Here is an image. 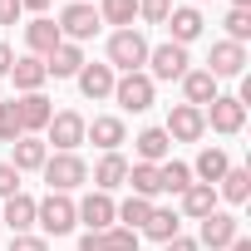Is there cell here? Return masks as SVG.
Listing matches in <instances>:
<instances>
[{"instance_id":"obj_35","label":"cell","mask_w":251,"mask_h":251,"mask_svg":"<svg viewBox=\"0 0 251 251\" xmlns=\"http://www.w3.org/2000/svg\"><path fill=\"white\" fill-rule=\"evenodd\" d=\"M222 25H226V40H231V45H246V40H251V10H226Z\"/></svg>"},{"instance_id":"obj_26","label":"cell","mask_w":251,"mask_h":251,"mask_svg":"<svg viewBox=\"0 0 251 251\" xmlns=\"http://www.w3.org/2000/svg\"><path fill=\"white\" fill-rule=\"evenodd\" d=\"M226 168H231V158H226L222 148H202V158H197V168H192V173H197L207 187H217V182L226 177Z\"/></svg>"},{"instance_id":"obj_33","label":"cell","mask_w":251,"mask_h":251,"mask_svg":"<svg viewBox=\"0 0 251 251\" xmlns=\"http://www.w3.org/2000/svg\"><path fill=\"white\" fill-rule=\"evenodd\" d=\"M148 217H153V202H148V197H128V202L118 207V222H128V231H133V226H143Z\"/></svg>"},{"instance_id":"obj_11","label":"cell","mask_w":251,"mask_h":251,"mask_svg":"<svg viewBox=\"0 0 251 251\" xmlns=\"http://www.w3.org/2000/svg\"><path fill=\"white\" fill-rule=\"evenodd\" d=\"M236 236H241V222H236L231 212H207V217H202V246L226 251Z\"/></svg>"},{"instance_id":"obj_39","label":"cell","mask_w":251,"mask_h":251,"mask_svg":"<svg viewBox=\"0 0 251 251\" xmlns=\"http://www.w3.org/2000/svg\"><path fill=\"white\" fill-rule=\"evenodd\" d=\"M25 10H20V0H0V25H15Z\"/></svg>"},{"instance_id":"obj_18","label":"cell","mask_w":251,"mask_h":251,"mask_svg":"<svg viewBox=\"0 0 251 251\" xmlns=\"http://www.w3.org/2000/svg\"><path fill=\"white\" fill-rule=\"evenodd\" d=\"M163 25L173 30V45H182V50H187V45H192V40L202 35V25H207V20L197 15V5H177V10H173V15L163 20Z\"/></svg>"},{"instance_id":"obj_7","label":"cell","mask_w":251,"mask_h":251,"mask_svg":"<svg viewBox=\"0 0 251 251\" xmlns=\"http://www.w3.org/2000/svg\"><path fill=\"white\" fill-rule=\"evenodd\" d=\"M187 64H192V59H187V50H182V45H173V40H168V45H158V50H148V79H182V74H187Z\"/></svg>"},{"instance_id":"obj_22","label":"cell","mask_w":251,"mask_h":251,"mask_svg":"<svg viewBox=\"0 0 251 251\" xmlns=\"http://www.w3.org/2000/svg\"><path fill=\"white\" fill-rule=\"evenodd\" d=\"M10 148H15V163H10L15 173H40V168H45V158H50V148H45V138H35V133H25V138H15Z\"/></svg>"},{"instance_id":"obj_43","label":"cell","mask_w":251,"mask_h":251,"mask_svg":"<svg viewBox=\"0 0 251 251\" xmlns=\"http://www.w3.org/2000/svg\"><path fill=\"white\" fill-rule=\"evenodd\" d=\"M226 251H251V241H246V236H236V241H231Z\"/></svg>"},{"instance_id":"obj_2","label":"cell","mask_w":251,"mask_h":251,"mask_svg":"<svg viewBox=\"0 0 251 251\" xmlns=\"http://www.w3.org/2000/svg\"><path fill=\"white\" fill-rule=\"evenodd\" d=\"M45 182H50V192H74V187H84L89 182V163L79 158V153H54V158H45Z\"/></svg>"},{"instance_id":"obj_25","label":"cell","mask_w":251,"mask_h":251,"mask_svg":"<svg viewBox=\"0 0 251 251\" xmlns=\"http://www.w3.org/2000/svg\"><path fill=\"white\" fill-rule=\"evenodd\" d=\"M182 94H187L192 108H207V103L217 99V79H212L207 69H187V74H182Z\"/></svg>"},{"instance_id":"obj_40","label":"cell","mask_w":251,"mask_h":251,"mask_svg":"<svg viewBox=\"0 0 251 251\" xmlns=\"http://www.w3.org/2000/svg\"><path fill=\"white\" fill-rule=\"evenodd\" d=\"M163 246H168V251H197L192 236H173V241H163Z\"/></svg>"},{"instance_id":"obj_42","label":"cell","mask_w":251,"mask_h":251,"mask_svg":"<svg viewBox=\"0 0 251 251\" xmlns=\"http://www.w3.org/2000/svg\"><path fill=\"white\" fill-rule=\"evenodd\" d=\"M20 10H50V0H20Z\"/></svg>"},{"instance_id":"obj_28","label":"cell","mask_w":251,"mask_h":251,"mask_svg":"<svg viewBox=\"0 0 251 251\" xmlns=\"http://www.w3.org/2000/svg\"><path fill=\"white\" fill-rule=\"evenodd\" d=\"M182 212L187 217H207V212H217V187H207V182H192L187 192H182Z\"/></svg>"},{"instance_id":"obj_32","label":"cell","mask_w":251,"mask_h":251,"mask_svg":"<svg viewBox=\"0 0 251 251\" xmlns=\"http://www.w3.org/2000/svg\"><path fill=\"white\" fill-rule=\"evenodd\" d=\"M99 20L103 25H118V30H128L138 20V0H103L99 5Z\"/></svg>"},{"instance_id":"obj_14","label":"cell","mask_w":251,"mask_h":251,"mask_svg":"<svg viewBox=\"0 0 251 251\" xmlns=\"http://www.w3.org/2000/svg\"><path fill=\"white\" fill-rule=\"evenodd\" d=\"M84 138L94 143V148H103V153H118V143H128V133H123V118H94V123H84Z\"/></svg>"},{"instance_id":"obj_37","label":"cell","mask_w":251,"mask_h":251,"mask_svg":"<svg viewBox=\"0 0 251 251\" xmlns=\"http://www.w3.org/2000/svg\"><path fill=\"white\" fill-rule=\"evenodd\" d=\"M15 192H20V173L10 163H0V197H15Z\"/></svg>"},{"instance_id":"obj_23","label":"cell","mask_w":251,"mask_h":251,"mask_svg":"<svg viewBox=\"0 0 251 251\" xmlns=\"http://www.w3.org/2000/svg\"><path fill=\"white\" fill-rule=\"evenodd\" d=\"M89 177H94L99 192H113V187H123V177H128V158H123V153H103Z\"/></svg>"},{"instance_id":"obj_38","label":"cell","mask_w":251,"mask_h":251,"mask_svg":"<svg viewBox=\"0 0 251 251\" xmlns=\"http://www.w3.org/2000/svg\"><path fill=\"white\" fill-rule=\"evenodd\" d=\"M10 251H50V241H45V236H30V231H25V236H15V241H10Z\"/></svg>"},{"instance_id":"obj_17","label":"cell","mask_w":251,"mask_h":251,"mask_svg":"<svg viewBox=\"0 0 251 251\" xmlns=\"http://www.w3.org/2000/svg\"><path fill=\"white\" fill-rule=\"evenodd\" d=\"M0 226H10L15 236H25L35 226V197H25V192L5 197V207H0Z\"/></svg>"},{"instance_id":"obj_16","label":"cell","mask_w":251,"mask_h":251,"mask_svg":"<svg viewBox=\"0 0 251 251\" xmlns=\"http://www.w3.org/2000/svg\"><path fill=\"white\" fill-rule=\"evenodd\" d=\"M15 108H20V128L25 133H45L50 118H54V108H50L45 94H25V99H15Z\"/></svg>"},{"instance_id":"obj_20","label":"cell","mask_w":251,"mask_h":251,"mask_svg":"<svg viewBox=\"0 0 251 251\" xmlns=\"http://www.w3.org/2000/svg\"><path fill=\"white\" fill-rule=\"evenodd\" d=\"M84 69V50L79 45H69V40H59L54 45V54L45 59V74H54V79H74Z\"/></svg>"},{"instance_id":"obj_13","label":"cell","mask_w":251,"mask_h":251,"mask_svg":"<svg viewBox=\"0 0 251 251\" xmlns=\"http://www.w3.org/2000/svg\"><path fill=\"white\" fill-rule=\"evenodd\" d=\"M79 251H138V231H128V226H108V231H84Z\"/></svg>"},{"instance_id":"obj_21","label":"cell","mask_w":251,"mask_h":251,"mask_svg":"<svg viewBox=\"0 0 251 251\" xmlns=\"http://www.w3.org/2000/svg\"><path fill=\"white\" fill-rule=\"evenodd\" d=\"M10 79H15L20 94H40V84H45L50 74H45V59H40V54H20V59L10 64Z\"/></svg>"},{"instance_id":"obj_41","label":"cell","mask_w":251,"mask_h":251,"mask_svg":"<svg viewBox=\"0 0 251 251\" xmlns=\"http://www.w3.org/2000/svg\"><path fill=\"white\" fill-rule=\"evenodd\" d=\"M10 64H15V50H10V45H0V74H10Z\"/></svg>"},{"instance_id":"obj_44","label":"cell","mask_w":251,"mask_h":251,"mask_svg":"<svg viewBox=\"0 0 251 251\" xmlns=\"http://www.w3.org/2000/svg\"><path fill=\"white\" fill-rule=\"evenodd\" d=\"M231 10H251V0H231Z\"/></svg>"},{"instance_id":"obj_34","label":"cell","mask_w":251,"mask_h":251,"mask_svg":"<svg viewBox=\"0 0 251 251\" xmlns=\"http://www.w3.org/2000/svg\"><path fill=\"white\" fill-rule=\"evenodd\" d=\"M15 138H25V128H20V108L10 99V103H0V143H15Z\"/></svg>"},{"instance_id":"obj_3","label":"cell","mask_w":251,"mask_h":251,"mask_svg":"<svg viewBox=\"0 0 251 251\" xmlns=\"http://www.w3.org/2000/svg\"><path fill=\"white\" fill-rule=\"evenodd\" d=\"M35 222L45 226V236H64V231H74L79 212H74L69 192H50L45 202H35Z\"/></svg>"},{"instance_id":"obj_27","label":"cell","mask_w":251,"mask_h":251,"mask_svg":"<svg viewBox=\"0 0 251 251\" xmlns=\"http://www.w3.org/2000/svg\"><path fill=\"white\" fill-rule=\"evenodd\" d=\"M217 197H226L231 207H241V202L251 197V173H246V168H226V177L217 182Z\"/></svg>"},{"instance_id":"obj_24","label":"cell","mask_w":251,"mask_h":251,"mask_svg":"<svg viewBox=\"0 0 251 251\" xmlns=\"http://www.w3.org/2000/svg\"><path fill=\"white\" fill-rule=\"evenodd\" d=\"M133 148H138V163H168V153H173V138L163 133V128H143L138 138H133Z\"/></svg>"},{"instance_id":"obj_15","label":"cell","mask_w":251,"mask_h":251,"mask_svg":"<svg viewBox=\"0 0 251 251\" xmlns=\"http://www.w3.org/2000/svg\"><path fill=\"white\" fill-rule=\"evenodd\" d=\"M74 79H79V94H84V99H113V79H118V74H113L108 64H89V59H84V69H79Z\"/></svg>"},{"instance_id":"obj_36","label":"cell","mask_w":251,"mask_h":251,"mask_svg":"<svg viewBox=\"0 0 251 251\" xmlns=\"http://www.w3.org/2000/svg\"><path fill=\"white\" fill-rule=\"evenodd\" d=\"M173 15V0H138V20H148V25H163Z\"/></svg>"},{"instance_id":"obj_10","label":"cell","mask_w":251,"mask_h":251,"mask_svg":"<svg viewBox=\"0 0 251 251\" xmlns=\"http://www.w3.org/2000/svg\"><path fill=\"white\" fill-rule=\"evenodd\" d=\"M74 212H79V222H84L89 231H108V226L118 222V207H113V197H108V192H89Z\"/></svg>"},{"instance_id":"obj_1","label":"cell","mask_w":251,"mask_h":251,"mask_svg":"<svg viewBox=\"0 0 251 251\" xmlns=\"http://www.w3.org/2000/svg\"><path fill=\"white\" fill-rule=\"evenodd\" d=\"M148 64V40L128 25V30H113V40H108V69H118V74H138Z\"/></svg>"},{"instance_id":"obj_19","label":"cell","mask_w":251,"mask_h":251,"mask_svg":"<svg viewBox=\"0 0 251 251\" xmlns=\"http://www.w3.org/2000/svg\"><path fill=\"white\" fill-rule=\"evenodd\" d=\"M25 45H30V54L50 59V54H54V45H59V25H54L50 15H35V20L25 25Z\"/></svg>"},{"instance_id":"obj_30","label":"cell","mask_w":251,"mask_h":251,"mask_svg":"<svg viewBox=\"0 0 251 251\" xmlns=\"http://www.w3.org/2000/svg\"><path fill=\"white\" fill-rule=\"evenodd\" d=\"M158 187L182 197V192L192 187V168H187V163H173V158H168V163H158Z\"/></svg>"},{"instance_id":"obj_5","label":"cell","mask_w":251,"mask_h":251,"mask_svg":"<svg viewBox=\"0 0 251 251\" xmlns=\"http://www.w3.org/2000/svg\"><path fill=\"white\" fill-rule=\"evenodd\" d=\"M113 99H118L123 113H143V108H153V79L143 69L138 74H118L113 79Z\"/></svg>"},{"instance_id":"obj_31","label":"cell","mask_w":251,"mask_h":251,"mask_svg":"<svg viewBox=\"0 0 251 251\" xmlns=\"http://www.w3.org/2000/svg\"><path fill=\"white\" fill-rule=\"evenodd\" d=\"M143 231H148L153 241H173V236H182V222H177V212H168V207H153V217L143 222Z\"/></svg>"},{"instance_id":"obj_4","label":"cell","mask_w":251,"mask_h":251,"mask_svg":"<svg viewBox=\"0 0 251 251\" xmlns=\"http://www.w3.org/2000/svg\"><path fill=\"white\" fill-rule=\"evenodd\" d=\"M99 10L94 5H84V0H74V5H64L59 10V40H69V45H79V40H94L99 35Z\"/></svg>"},{"instance_id":"obj_8","label":"cell","mask_w":251,"mask_h":251,"mask_svg":"<svg viewBox=\"0 0 251 251\" xmlns=\"http://www.w3.org/2000/svg\"><path fill=\"white\" fill-rule=\"evenodd\" d=\"M173 143H197L202 133H207V118H202V108H192V103H177L173 113H168V128H163Z\"/></svg>"},{"instance_id":"obj_12","label":"cell","mask_w":251,"mask_h":251,"mask_svg":"<svg viewBox=\"0 0 251 251\" xmlns=\"http://www.w3.org/2000/svg\"><path fill=\"white\" fill-rule=\"evenodd\" d=\"M246 69V45H231V40H217L212 45V59H207V74L212 79H231Z\"/></svg>"},{"instance_id":"obj_29","label":"cell","mask_w":251,"mask_h":251,"mask_svg":"<svg viewBox=\"0 0 251 251\" xmlns=\"http://www.w3.org/2000/svg\"><path fill=\"white\" fill-rule=\"evenodd\" d=\"M123 182L133 187V197H148V202H153V197L163 192V187H158V168H153V163H133Z\"/></svg>"},{"instance_id":"obj_9","label":"cell","mask_w":251,"mask_h":251,"mask_svg":"<svg viewBox=\"0 0 251 251\" xmlns=\"http://www.w3.org/2000/svg\"><path fill=\"white\" fill-rule=\"evenodd\" d=\"M50 143H54V153H74L79 143H84V118L74 113V108H64V113H54L50 118Z\"/></svg>"},{"instance_id":"obj_6","label":"cell","mask_w":251,"mask_h":251,"mask_svg":"<svg viewBox=\"0 0 251 251\" xmlns=\"http://www.w3.org/2000/svg\"><path fill=\"white\" fill-rule=\"evenodd\" d=\"M202 118L212 123L217 133H226V138H231V133H241V123H246V103H241L236 94H217V99L202 108Z\"/></svg>"}]
</instances>
